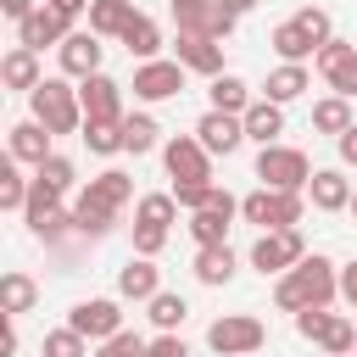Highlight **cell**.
I'll return each mask as SVG.
<instances>
[{
	"label": "cell",
	"mask_w": 357,
	"mask_h": 357,
	"mask_svg": "<svg viewBox=\"0 0 357 357\" xmlns=\"http://www.w3.org/2000/svg\"><path fill=\"white\" fill-rule=\"evenodd\" d=\"M340 296V268L329 262V257H301L290 273H279V284H273V301H279V312H307V307H329Z\"/></svg>",
	"instance_id": "6da1fadb"
},
{
	"label": "cell",
	"mask_w": 357,
	"mask_h": 357,
	"mask_svg": "<svg viewBox=\"0 0 357 357\" xmlns=\"http://www.w3.org/2000/svg\"><path fill=\"white\" fill-rule=\"evenodd\" d=\"M128 195H134V178L117 173V167H106L100 178L84 184V195H78V206H73V229H78V234H106L112 218L128 206Z\"/></svg>",
	"instance_id": "7a4b0ae2"
},
{
	"label": "cell",
	"mask_w": 357,
	"mask_h": 357,
	"mask_svg": "<svg viewBox=\"0 0 357 357\" xmlns=\"http://www.w3.org/2000/svg\"><path fill=\"white\" fill-rule=\"evenodd\" d=\"M28 106H33V123H45L50 134L84 128V100H78V89H73L67 78H45V84L28 95Z\"/></svg>",
	"instance_id": "3957f363"
},
{
	"label": "cell",
	"mask_w": 357,
	"mask_h": 357,
	"mask_svg": "<svg viewBox=\"0 0 357 357\" xmlns=\"http://www.w3.org/2000/svg\"><path fill=\"white\" fill-rule=\"evenodd\" d=\"M307 212V190H251L240 201V218L257 229H296Z\"/></svg>",
	"instance_id": "277c9868"
},
{
	"label": "cell",
	"mask_w": 357,
	"mask_h": 357,
	"mask_svg": "<svg viewBox=\"0 0 357 357\" xmlns=\"http://www.w3.org/2000/svg\"><path fill=\"white\" fill-rule=\"evenodd\" d=\"M257 178H262V190H307L312 184V162L296 145H262L257 151Z\"/></svg>",
	"instance_id": "5b68a950"
},
{
	"label": "cell",
	"mask_w": 357,
	"mask_h": 357,
	"mask_svg": "<svg viewBox=\"0 0 357 357\" xmlns=\"http://www.w3.org/2000/svg\"><path fill=\"white\" fill-rule=\"evenodd\" d=\"M262 340H268V329H262V318H251V312H223V318H212V329H206V346H212L218 357H251Z\"/></svg>",
	"instance_id": "8992f818"
},
{
	"label": "cell",
	"mask_w": 357,
	"mask_h": 357,
	"mask_svg": "<svg viewBox=\"0 0 357 357\" xmlns=\"http://www.w3.org/2000/svg\"><path fill=\"white\" fill-rule=\"evenodd\" d=\"M301 257H307L301 229H262L257 245H251V268H257V273H290Z\"/></svg>",
	"instance_id": "52a82bcc"
},
{
	"label": "cell",
	"mask_w": 357,
	"mask_h": 357,
	"mask_svg": "<svg viewBox=\"0 0 357 357\" xmlns=\"http://www.w3.org/2000/svg\"><path fill=\"white\" fill-rule=\"evenodd\" d=\"M162 162H167L173 184H212V156H206V145L195 134H173L162 145Z\"/></svg>",
	"instance_id": "ba28073f"
},
{
	"label": "cell",
	"mask_w": 357,
	"mask_h": 357,
	"mask_svg": "<svg viewBox=\"0 0 357 357\" xmlns=\"http://www.w3.org/2000/svg\"><path fill=\"white\" fill-rule=\"evenodd\" d=\"M67 329H78L84 340H112V335H123V301H117V296L78 301V307L67 312Z\"/></svg>",
	"instance_id": "9c48e42d"
},
{
	"label": "cell",
	"mask_w": 357,
	"mask_h": 357,
	"mask_svg": "<svg viewBox=\"0 0 357 357\" xmlns=\"http://www.w3.org/2000/svg\"><path fill=\"white\" fill-rule=\"evenodd\" d=\"M312 67L324 73V84H329L340 100H351V95H357V45H346V39H329V45L312 56Z\"/></svg>",
	"instance_id": "30bf717a"
},
{
	"label": "cell",
	"mask_w": 357,
	"mask_h": 357,
	"mask_svg": "<svg viewBox=\"0 0 357 357\" xmlns=\"http://www.w3.org/2000/svg\"><path fill=\"white\" fill-rule=\"evenodd\" d=\"M173 22H178V33H195V39H218V45H223L240 17L212 0V6H173Z\"/></svg>",
	"instance_id": "8fae6325"
},
{
	"label": "cell",
	"mask_w": 357,
	"mask_h": 357,
	"mask_svg": "<svg viewBox=\"0 0 357 357\" xmlns=\"http://www.w3.org/2000/svg\"><path fill=\"white\" fill-rule=\"evenodd\" d=\"M78 100H84V123H123V84L95 73L78 84Z\"/></svg>",
	"instance_id": "7c38bea8"
},
{
	"label": "cell",
	"mask_w": 357,
	"mask_h": 357,
	"mask_svg": "<svg viewBox=\"0 0 357 357\" xmlns=\"http://www.w3.org/2000/svg\"><path fill=\"white\" fill-rule=\"evenodd\" d=\"M67 33H73V17H67L61 6H39V11L17 28V45H22V50H45V45H61Z\"/></svg>",
	"instance_id": "4fadbf2b"
},
{
	"label": "cell",
	"mask_w": 357,
	"mask_h": 357,
	"mask_svg": "<svg viewBox=\"0 0 357 357\" xmlns=\"http://www.w3.org/2000/svg\"><path fill=\"white\" fill-rule=\"evenodd\" d=\"M178 89H184V67L178 61H162L156 56V61H139L134 67V95L139 100H173Z\"/></svg>",
	"instance_id": "5bb4252c"
},
{
	"label": "cell",
	"mask_w": 357,
	"mask_h": 357,
	"mask_svg": "<svg viewBox=\"0 0 357 357\" xmlns=\"http://www.w3.org/2000/svg\"><path fill=\"white\" fill-rule=\"evenodd\" d=\"M56 61H61V73L67 78H95L100 73V33H67L61 45H56Z\"/></svg>",
	"instance_id": "9a60e30c"
},
{
	"label": "cell",
	"mask_w": 357,
	"mask_h": 357,
	"mask_svg": "<svg viewBox=\"0 0 357 357\" xmlns=\"http://www.w3.org/2000/svg\"><path fill=\"white\" fill-rule=\"evenodd\" d=\"M195 139L206 145V156H234V151L245 145V123L229 117V112H206V117L195 123Z\"/></svg>",
	"instance_id": "2e32d148"
},
{
	"label": "cell",
	"mask_w": 357,
	"mask_h": 357,
	"mask_svg": "<svg viewBox=\"0 0 357 357\" xmlns=\"http://www.w3.org/2000/svg\"><path fill=\"white\" fill-rule=\"evenodd\" d=\"M173 61L184 73H201V78H223V45L218 39H195V33H178L173 45Z\"/></svg>",
	"instance_id": "e0dca14e"
},
{
	"label": "cell",
	"mask_w": 357,
	"mask_h": 357,
	"mask_svg": "<svg viewBox=\"0 0 357 357\" xmlns=\"http://www.w3.org/2000/svg\"><path fill=\"white\" fill-rule=\"evenodd\" d=\"M50 139H56V134H50L45 123H33V117H28V123H17V128H11V139H6L11 151H6V156H11V162H33V167H45V162L56 156V151H50Z\"/></svg>",
	"instance_id": "ac0fdd59"
},
{
	"label": "cell",
	"mask_w": 357,
	"mask_h": 357,
	"mask_svg": "<svg viewBox=\"0 0 357 357\" xmlns=\"http://www.w3.org/2000/svg\"><path fill=\"white\" fill-rule=\"evenodd\" d=\"M117 296H123V301H151V296H162L156 262H151V257H128V262L117 268Z\"/></svg>",
	"instance_id": "d6986e66"
},
{
	"label": "cell",
	"mask_w": 357,
	"mask_h": 357,
	"mask_svg": "<svg viewBox=\"0 0 357 357\" xmlns=\"http://www.w3.org/2000/svg\"><path fill=\"white\" fill-rule=\"evenodd\" d=\"M307 201H312L318 212H346V206H351V178H346L340 167H318L312 184H307Z\"/></svg>",
	"instance_id": "ffe728a7"
},
{
	"label": "cell",
	"mask_w": 357,
	"mask_h": 357,
	"mask_svg": "<svg viewBox=\"0 0 357 357\" xmlns=\"http://www.w3.org/2000/svg\"><path fill=\"white\" fill-rule=\"evenodd\" d=\"M240 123H245V139H257V145H279V134H284V106H279V100H251Z\"/></svg>",
	"instance_id": "44dd1931"
},
{
	"label": "cell",
	"mask_w": 357,
	"mask_h": 357,
	"mask_svg": "<svg viewBox=\"0 0 357 357\" xmlns=\"http://www.w3.org/2000/svg\"><path fill=\"white\" fill-rule=\"evenodd\" d=\"M234 212H240V201L190 212V234H195V245H229V223H234Z\"/></svg>",
	"instance_id": "7402d4cb"
},
{
	"label": "cell",
	"mask_w": 357,
	"mask_h": 357,
	"mask_svg": "<svg viewBox=\"0 0 357 357\" xmlns=\"http://www.w3.org/2000/svg\"><path fill=\"white\" fill-rule=\"evenodd\" d=\"M0 78H6V89H39L45 84V73H39V50H6V61H0Z\"/></svg>",
	"instance_id": "603a6c76"
},
{
	"label": "cell",
	"mask_w": 357,
	"mask_h": 357,
	"mask_svg": "<svg viewBox=\"0 0 357 357\" xmlns=\"http://www.w3.org/2000/svg\"><path fill=\"white\" fill-rule=\"evenodd\" d=\"M312 89V73L301 67V61H279L273 73H268V95L262 100H279V106H290L296 95H307Z\"/></svg>",
	"instance_id": "cb8c5ba5"
},
{
	"label": "cell",
	"mask_w": 357,
	"mask_h": 357,
	"mask_svg": "<svg viewBox=\"0 0 357 357\" xmlns=\"http://www.w3.org/2000/svg\"><path fill=\"white\" fill-rule=\"evenodd\" d=\"M33 301H39V284H33L22 268L0 273V312H6V318H22V312H33Z\"/></svg>",
	"instance_id": "d4e9b609"
},
{
	"label": "cell",
	"mask_w": 357,
	"mask_h": 357,
	"mask_svg": "<svg viewBox=\"0 0 357 357\" xmlns=\"http://www.w3.org/2000/svg\"><path fill=\"white\" fill-rule=\"evenodd\" d=\"M134 17H139L134 0H95V6H89V33H100V39H123V28H128Z\"/></svg>",
	"instance_id": "484cf974"
},
{
	"label": "cell",
	"mask_w": 357,
	"mask_h": 357,
	"mask_svg": "<svg viewBox=\"0 0 357 357\" xmlns=\"http://www.w3.org/2000/svg\"><path fill=\"white\" fill-rule=\"evenodd\" d=\"M268 45H273V56H279V61H301V67H307V56H318V45L301 33V22H296V17H290V22H279V28L268 33Z\"/></svg>",
	"instance_id": "4316f807"
},
{
	"label": "cell",
	"mask_w": 357,
	"mask_h": 357,
	"mask_svg": "<svg viewBox=\"0 0 357 357\" xmlns=\"http://www.w3.org/2000/svg\"><path fill=\"white\" fill-rule=\"evenodd\" d=\"M190 268H195L201 284H229L234 279V251L229 245H195V262Z\"/></svg>",
	"instance_id": "83f0119b"
},
{
	"label": "cell",
	"mask_w": 357,
	"mask_h": 357,
	"mask_svg": "<svg viewBox=\"0 0 357 357\" xmlns=\"http://www.w3.org/2000/svg\"><path fill=\"white\" fill-rule=\"evenodd\" d=\"M212 112H229V117H245V106H251V89H245V78H234V73H223V78H212Z\"/></svg>",
	"instance_id": "f1b7e54d"
},
{
	"label": "cell",
	"mask_w": 357,
	"mask_h": 357,
	"mask_svg": "<svg viewBox=\"0 0 357 357\" xmlns=\"http://www.w3.org/2000/svg\"><path fill=\"white\" fill-rule=\"evenodd\" d=\"M61 212V190L56 184H45V178H33V190H28V206H22V218H28V229L39 234L50 218Z\"/></svg>",
	"instance_id": "f546056e"
},
{
	"label": "cell",
	"mask_w": 357,
	"mask_h": 357,
	"mask_svg": "<svg viewBox=\"0 0 357 357\" xmlns=\"http://www.w3.org/2000/svg\"><path fill=\"white\" fill-rule=\"evenodd\" d=\"M123 45H128V56H139V61H156V50H162V28L139 11L128 28H123Z\"/></svg>",
	"instance_id": "4dcf8cb0"
},
{
	"label": "cell",
	"mask_w": 357,
	"mask_h": 357,
	"mask_svg": "<svg viewBox=\"0 0 357 357\" xmlns=\"http://www.w3.org/2000/svg\"><path fill=\"white\" fill-rule=\"evenodd\" d=\"M351 123H357V117H351V100H340V95H324V100L312 106V128H318V134H335V139H340Z\"/></svg>",
	"instance_id": "1f68e13d"
},
{
	"label": "cell",
	"mask_w": 357,
	"mask_h": 357,
	"mask_svg": "<svg viewBox=\"0 0 357 357\" xmlns=\"http://www.w3.org/2000/svg\"><path fill=\"white\" fill-rule=\"evenodd\" d=\"M156 117H145V112H134V117H123V151L128 156H145V151H156Z\"/></svg>",
	"instance_id": "d6a6232c"
},
{
	"label": "cell",
	"mask_w": 357,
	"mask_h": 357,
	"mask_svg": "<svg viewBox=\"0 0 357 357\" xmlns=\"http://www.w3.org/2000/svg\"><path fill=\"white\" fill-rule=\"evenodd\" d=\"M145 307H151V324H156L162 335H178V324L190 318V307H184V296H173V290H162V296H151Z\"/></svg>",
	"instance_id": "836d02e7"
},
{
	"label": "cell",
	"mask_w": 357,
	"mask_h": 357,
	"mask_svg": "<svg viewBox=\"0 0 357 357\" xmlns=\"http://www.w3.org/2000/svg\"><path fill=\"white\" fill-rule=\"evenodd\" d=\"M28 190H33V178H22L17 162L6 156V162H0V206H6V212H22V206H28Z\"/></svg>",
	"instance_id": "e575fe53"
},
{
	"label": "cell",
	"mask_w": 357,
	"mask_h": 357,
	"mask_svg": "<svg viewBox=\"0 0 357 357\" xmlns=\"http://www.w3.org/2000/svg\"><path fill=\"white\" fill-rule=\"evenodd\" d=\"M173 201H178L184 212H206V206H223V201H234V195L218 190V184H173Z\"/></svg>",
	"instance_id": "d590c367"
},
{
	"label": "cell",
	"mask_w": 357,
	"mask_h": 357,
	"mask_svg": "<svg viewBox=\"0 0 357 357\" xmlns=\"http://www.w3.org/2000/svg\"><path fill=\"white\" fill-rule=\"evenodd\" d=\"M173 218H178V201L173 195H139V206H134V223H162V229H173Z\"/></svg>",
	"instance_id": "8d00e7d4"
},
{
	"label": "cell",
	"mask_w": 357,
	"mask_h": 357,
	"mask_svg": "<svg viewBox=\"0 0 357 357\" xmlns=\"http://www.w3.org/2000/svg\"><path fill=\"white\" fill-rule=\"evenodd\" d=\"M84 145L95 156H117L123 151V123H84Z\"/></svg>",
	"instance_id": "74e56055"
},
{
	"label": "cell",
	"mask_w": 357,
	"mask_h": 357,
	"mask_svg": "<svg viewBox=\"0 0 357 357\" xmlns=\"http://www.w3.org/2000/svg\"><path fill=\"white\" fill-rule=\"evenodd\" d=\"M39 351H45V357H89V340H84L78 329H50Z\"/></svg>",
	"instance_id": "f35d334b"
},
{
	"label": "cell",
	"mask_w": 357,
	"mask_h": 357,
	"mask_svg": "<svg viewBox=\"0 0 357 357\" xmlns=\"http://www.w3.org/2000/svg\"><path fill=\"white\" fill-rule=\"evenodd\" d=\"M318 346H324L329 357H351V351H357V329H351V318L335 312V324H329V335H324Z\"/></svg>",
	"instance_id": "ab89813d"
},
{
	"label": "cell",
	"mask_w": 357,
	"mask_h": 357,
	"mask_svg": "<svg viewBox=\"0 0 357 357\" xmlns=\"http://www.w3.org/2000/svg\"><path fill=\"white\" fill-rule=\"evenodd\" d=\"M296 22H301V33H307L318 50L335 39V33H329V11H324V6H301V11H296Z\"/></svg>",
	"instance_id": "60d3db41"
},
{
	"label": "cell",
	"mask_w": 357,
	"mask_h": 357,
	"mask_svg": "<svg viewBox=\"0 0 357 357\" xmlns=\"http://www.w3.org/2000/svg\"><path fill=\"white\" fill-rule=\"evenodd\" d=\"M329 324H335V312H329V307H307V312H296V335H301V340H312V346L329 335Z\"/></svg>",
	"instance_id": "b9f144b4"
},
{
	"label": "cell",
	"mask_w": 357,
	"mask_h": 357,
	"mask_svg": "<svg viewBox=\"0 0 357 357\" xmlns=\"http://www.w3.org/2000/svg\"><path fill=\"white\" fill-rule=\"evenodd\" d=\"M145 346H151V340H139L134 329H123V335L100 340V351H95V357H145Z\"/></svg>",
	"instance_id": "7bdbcfd3"
},
{
	"label": "cell",
	"mask_w": 357,
	"mask_h": 357,
	"mask_svg": "<svg viewBox=\"0 0 357 357\" xmlns=\"http://www.w3.org/2000/svg\"><path fill=\"white\" fill-rule=\"evenodd\" d=\"M167 245V229L162 223H134V257H156Z\"/></svg>",
	"instance_id": "ee69618b"
},
{
	"label": "cell",
	"mask_w": 357,
	"mask_h": 357,
	"mask_svg": "<svg viewBox=\"0 0 357 357\" xmlns=\"http://www.w3.org/2000/svg\"><path fill=\"white\" fill-rule=\"evenodd\" d=\"M33 178H45V184H56V190H67V184H73V162H67V156H50L45 167H33Z\"/></svg>",
	"instance_id": "f6af8a7d"
},
{
	"label": "cell",
	"mask_w": 357,
	"mask_h": 357,
	"mask_svg": "<svg viewBox=\"0 0 357 357\" xmlns=\"http://www.w3.org/2000/svg\"><path fill=\"white\" fill-rule=\"evenodd\" d=\"M145 357H190V346H184L178 335H156V340L145 346Z\"/></svg>",
	"instance_id": "bcb514c9"
},
{
	"label": "cell",
	"mask_w": 357,
	"mask_h": 357,
	"mask_svg": "<svg viewBox=\"0 0 357 357\" xmlns=\"http://www.w3.org/2000/svg\"><path fill=\"white\" fill-rule=\"evenodd\" d=\"M0 11H6V17L17 22V28H22V22H28L33 11H39V0H0Z\"/></svg>",
	"instance_id": "7dc6e473"
},
{
	"label": "cell",
	"mask_w": 357,
	"mask_h": 357,
	"mask_svg": "<svg viewBox=\"0 0 357 357\" xmlns=\"http://www.w3.org/2000/svg\"><path fill=\"white\" fill-rule=\"evenodd\" d=\"M340 301L357 312V262H346V268H340Z\"/></svg>",
	"instance_id": "c3c4849f"
},
{
	"label": "cell",
	"mask_w": 357,
	"mask_h": 357,
	"mask_svg": "<svg viewBox=\"0 0 357 357\" xmlns=\"http://www.w3.org/2000/svg\"><path fill=\"white\" fill-rule=\"evenodd\" d=\"M335 145H340V162H346V167H357V123H351V128H346Z\"/></svg>",
	"instance_id": "681fc988"
},
{
	"label": "cell",
	"mask_w": 357,
	"mask_h": 357,
	"mask_svg": "<svg viewBox=\"0 0 357 357\" xmlns=\"http://www.w3.org/2000/svg\"><path fill=\"white\" fill-rule=\"evenodd\" d=\"M223 11H234V17H245V11H257V0H218Z\"/></svg>",
	"instance_id": "f907efd6"
},
{
	"label": "cell",
	"mask_w": 357,
	"mask_h": 357,
	"mask_svg": "<svg viewBox=\"0 0 357 357\" xmlns=\"http://www.w3.org/2000/svg\"><path fill=\"white\" fill-rule=\"evenodd\" d=\"M50 6H61V11H67V17H78V11H89V6H95V0H50Z\"/></svg>",
	"instance_id": "816d5d0a"
},
{
	"label": "cell",
	"mask_w": 357,
	"mask_h": 357,
	"mask_svg": "<svg viewBox=\"0 0 357 357\" xmlns=\"http://www.w3.org/2000/svg\"><path fill=\"white\" fill-rule=\"evenodd\" d=\"M173 6H212V0H173Z\"/></svg>",
	"instance_id": "f5cc1de1"
},
{
	"label": "cell",
	"mask_w": 357,
	"mask_h": 357,
	"mask_svg": "<svg viewBox=\"0 0 357 357\" xmlns=\"http://www.w3.org/2000/svg\"><path fill=\"white\" fill-rule=\"evenodd\" d=\"M346 212H351V218H357V190H351V206H346Z\"/></svg>",
	"instance_id": "db71d44e"
}]
</instances>
